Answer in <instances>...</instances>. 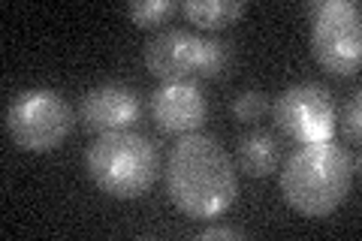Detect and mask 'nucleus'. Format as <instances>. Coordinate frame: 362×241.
Wrapping results in <instances>:
<instances>
[{"mask_svg": "<svg viewBox=\"0 0 362 241\" xmlns=\"http://www.w3.org/2000/svg\"><path fill=\"white\" fill-rule=\"evenodd\" d=\"M206 42L209 37H199L185 28H163L154 30L145 40V66L160 82H181V78H202L206 66Z\"/></svg>", "mask_w": 362, "mask_h": 241, "instance_id": "obj_7", "label": "nucleus"}, {"mask_svg": "<svg viewBox=\"0 0 362 241\" xmlns=\"http://www.w3.org/2000/svg\"><path fill=\"white\" fill-rule=\"evenodd\" d=\"M166 193L173 205L197 221L223 214L235 202L239 175L226 148L206 133L178 136L166 157Z\"/></svg>", "mask_w": 362, "mask_h": 241, "instance_id": "obj_1", "label": "nucleus"}, {"mask_svg": "<svg viewBox=\"0 0 362 241\" xmlns=\"http://www.w3.org/2000/svg\"><path fill=\"white\" fill-rule=\"evenodd\" d=\"M245 9H247L245 0H187V4H181L185 18L202 30L230 28L233 21H239L245 16Z\"/></svg>", "mask_w": 362, "mask_h": 241, "instance_id": "obj_11", "label": "nucleus"}, {"mask_svg": "<svg viewBox=\"0 0 362 241\" xmlns=\"http://www.w3.org/2000/svg\"><path fill=\"white\" fill-rule=\"evenodd\" d=\"M6 133L21 151L45 154L73 133L76 114L66 97L54 88H25L9 100L4 114Z\"/></svg>", "mask_w": 362, "mask_h": 241, "instance_id": "obj_4", "label": "nucleus"}, {"mask_svg": "<svg viewBox=\"0 0 362 241\" xmlns=\"http://www.w3.org/2000/svg\"><path fill=\"white\" fill-rule=\"evenodd\" d=\"M90 181L115 199H136L157 181L160 154L148 136L136 130H109L90 142L85 154Z\"/></svg>", "mask_w": 362, "mask_h": 241, "instance_id": "obj_3", "label": "nucleus"}, {"mask_svg": "<svg viewBox=\"0 0 362 241\" xmlns=\"http://www.w3.org/2000/svg\"><path fill=\"white\" fill-rule=\"evenodd\" d=\"M311 54L338 78L356 76L362 61V28L356 0H326L314 6Z\"/></svg>", "mask_w": 362, "mask_h": 241, "instance_id": "obj_5", "label": "nucleus"}, {"mask_svg": "<svg viewBox=\"0 0 362 241\" xmlns=\"http://www.w3.org/2000/svg\"><path fill=\"white\" fill-rule=\"evenodd\" d=\"M142 97L139 90L124 82H100L85 90L78 102V118L90 133H109V130H127L139 121Z\"/></svg>", "mask_w": 362, "mask_h": 241, "instance_id": "obj_8", "label": "nucleus"}, {"mask_svg": "<svg viewBox=\"0 0 362 241\" xmlns=\"http://www.w3.org/2000/svg\"><path fill=\"white\" fill-rule=\"evenodd\" d=\"M359 90L354 97H350L344 102V109H341V133L347 136L350 142H359Z\"/></svg>", "mask_w": 362, "mask_h": 241, "instance_id": "obj_15", "label": "nucleus"}, {"mask_svg": "<svg viewBox=\"0 0 362 241\" xmlns=\"http://www.w3.org/2000/svg\"><path fill=\"white\" fill-rule=\"evenodd\" d=\"M151 114H154V124L163 133L185 136V133H197L206 124L209 102L194 78L163 82L151 94Z\"/></svg>", "mask_w": 362, "mask_h": 241, "instance_id": "obj_9", "label": "nucleus"}, {"mask_svg": "<svg viewBox=\"0 0 362 241\" xmlns=\"http://www.w3.org/2000/svg\"><path fill=\"white\" fill-rule=\"evenodd\" d=\"M275 121L290 139L302 145L329 142L338 124L332 90L320 82H296L284 88L275 100Z\"/></svg>", "mask_w": 362, "mask_h": 241, "instance_id": "obj_6", "label": "nucleus"}, {"mask_svg": "<svg viewBox=\"0 0 362 241\" xmlns=\"http://www.w3.org/2000/svg\"><path fill=\"white\" fill-rule=\"evenodd\" d=\"M278 142L269 130H251L239 139V166L254 178H266L278 169Z\"/></svg>", "mask_w": 362, "mask_h": 241, "instance_id": "obj_10", "label": "nucleus"}, {"mask_svg": "<svg viewBox=\"0 0 362 241\" xmlns=\"http://www.w3.org/2000/svg\"><path fill=\"white\" fill-rule=\"evenodd\" d=\"M354 184V160L341 145L311 142L296 148L281 169V193L305 217H329Z\"/></svg>", "mask_w": 362, "mask_h": 241, "instance_id": "obj_2", "label": "nucleus"}, {"mask_svg": "<svg viewBox=\"0 0 362 241\" xmlns=\"http://www.w3.org/2000/svg\"><path fill=\"white\" fill-rule=\"evenodd\" d=\"M266 109H269V97L263 90H242V94H235V100H233V114L245 124L263 118Z\"/></svg>", "mask_w": 362, "mask_h": 241, "instance_id": "obj_14", "label": "nucleus"}, {"mask_svg": "<svg viewBox=\"0 0 362 241\" xmlns=\"http://www.w3.org/2000/svg\"><path fill=\"white\" fill-rule=\"evenodd\" d=\"M233 64V45L218 37H209L206 42V66H202V78H218Z\"/></svg>", "mask_w": 362, "mask_h": 241, "instance_id": "obj_13", "label": "nucleus"}, {"mask_svg": "<svg viewBox=\"0 0 362 241\" xmlns=\"http://www.w3.org/2000/svg\"><path fill=\"white\" fill-rule=\"evenodd\" d=\"M178 9V4H173V0H136V4L127 6V16L133 25L139 28H157L163 25L166 16H173Z\"/></svg>", "mask_w": 362, "mask_h": 241, "instance_id": "obj_12", "label": "nucleus"}, {"mask_svg": "<svg viewBox=\"0 0 362 241\" xmlns=\"http://www.w3.org/2000/svg\"><path fill=\"white\" fill-rule=\"evenodd\" d=\"M247 233L245 229H239V226H206L199 233V238L202 241H211V238H245Z\"/></svg>", "mask_w": 362, "mask_h": 241, "instance_id": "obj_16", "label": "nucleus"}]
</instances>
